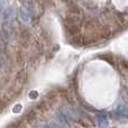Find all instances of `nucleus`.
<instances>
[{
    "label": "nucleus",
    "mask_w": 128,
    "mask_h": 128,
    "mask_svg": "<svg viewBox=\"0 0 128 128\" xmlns=\"http://www.w3.org/2000/svg\"><path fill=\"white\" fill-rule=\"evenodd\" d=\"M1 20H2V26L11 27V24H12V20H14V8L12 7H8V8L1 14Z\"/></svg>",
    "instance_id": "1"
},
{
    "label": "nucleus",
    "mask_w": 128,
    "mask_h": 128,
    "mask_svg": "<svg viewBox=\"0 0 128 128\" xmlns=\"http://www.w3.org/2000/svg\"><path fill=\"white\" fill-rule=\"evenodd\" d=\"M18 18H19L22 24L28 25L30 22V11L26 7H20L18 9Z\"/></svg>",
    "instance_id": "2"
},
{
    "label": "nucleus",
    "mask_w": 128,
    "mask_h": 128,
    "mask_svg": "<svg viewBox=\"0 0 128 128\" xmlns=\"http://www.w3.org/2000/svg\"><path fill=\"white\" fill-rule=\"evenodd\" d=\"M96 120H97V125L99 126L100 128H106L108 126V118L106 117L104 115H99L97 116V118H96Z\"/></svg>",
    "instance_id": "3"
},
{
    "label": "nucleus",
    "mask_w": 128,
    "mask_h": 128,
    "mask_svg": "<svg viewBox=\"0 0 128 128\" xmlns=\"http://www.w3.org/2000/svg\"><path fill=\"white\" fill-rule=\"evenodd\" d=\"M42 128H60L56 124H45L43 125Z\"/></svg>",
    "instance_id": "4"
},
{
    "label": "nucleus",
    "mask_w": 128,
    "mask_h": 128,
    "mask_svg": "<svg viewBox=\"0 0 128 128\" xmlns=\"http://www.w3.org/2000/svg\"><path fill=\"white\" fill-rule=\"evenodd\" d=\"M29 97H30L32 99H36V98L38 97V93L36 92V91H30V93H29Z\"/></svg>",
    "instance_id": "5"
},
{
    "label": "nucleus",
    "mask_w": 128,
    "mask_h": 128,
    "mask_svg": "<svg viewBox=\"0 0 128 128\" xmlns=\"http://www.w3.org/2000/svg\"><path fill=\"white\" fill-rule=\"evenodd\" d=\"M20 110H22V106H20V104L19 106H16L15 108H14V111H15V112L16 111H20Z\"/></svg>",
    "instance_id": "6"
},
{
    "label": "nucleus",
    "mask_w": 128,
    "mask_h": 128,
    "mask_svg": "<svg viewBox=\"0 0 128 128\" xmlns=\"http://www.w3.org/2000/svg\"><path fill=\"white\" fill-rule=\"evenodd\" d=\"M20 1H22V4H32V0H20Z\"/></svg>",
    "instance_id": "7"
}]
</instances>
